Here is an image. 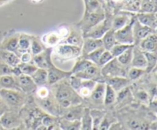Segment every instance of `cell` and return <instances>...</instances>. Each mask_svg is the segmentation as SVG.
Listing matches in <instances>:
<instances>
[{
    "mask_svg": "<svg viewBox=\"0 0 157 130\" xmlns=\"http://www.w3.org/2000/svg\"><path fill=\"white\" fill-rule=\"evenodd\" d=\"M52 86V93L59 105L60 110L81 104L84 100L69 82V78L62 80Z\"/></svg>",
    "mask_w": 157,
    "mask_h": 130,
    "instance_id": "cell-1",
    "label": "cell"
},
{
    "mask_svg": "<svg viewBox=\"0 0 157 130\" xmlns=\"http://www.w3.org/2000/svg\"><path fill=\"white\" fill-rule=\"evenodd\" d=\"M0 96L7 105L9 110L19 113L29 99V95L21 90L0 89Z\"/></svg>",
    "mask_w": 157,
    "mask_h": 130,
    "instance_id": "cell-2",
    "label": "cell"
},
{
    "mask_svg": "<svg viewBox=\"0 0 157 130\" xmlns=\"http://www.w3.org/2000/svg\"><path fill=\"white\" fill-rule=\"evenodd\" d=\"M0 125L5 129H18L22 128L21 127L26 128L19 113L11 110H6L1 115Z\"/></svg>",
    "mask_w": 157,
    "mask_h": 130,
    "instance_id": "cell-3",
    "label": "cell"
},
{
    "mask_svg": "<svg viewBox=\"0 0 157 130\" xmlns=\"http://www.w3.org/2000/svg\"><path fill=\"white\" fill-rule=\"evenodd\" d=\"M105 18V14L101 10L84 14L83 18L78 23L77 26L79 28L83 35H84L90 28H92L95 25H97L98 23L102 21Z\"/></svg>",
    "mask_w": 157,
    "mask_h": 130,
    "instance_id": "cell-4",
    "label": "cell"
},
{
    "mask_svg": "<svg viewBox=\"0 0 157 130\" xmlns=\"http://www.w3.org/2000/svg\"><path fill=\"white\" fill-rule=\"evenodd\" d=\"M101 71L104 78L116 76H127V67L122 65L116 58H113L111 61L103 66Z\"/></svg>",
    "mask_w": 157,
    "mask_h": 130,
    "instance_id": "cell-5",
    "label": "cell"
},
{
    "mask_svg": "<svg viewBox=\"0 0 157 130\" xmlns=\"http://www.w3.org/2000/svg\"><path fill=\"white\" fill-rule=\"evenodd\" d=\"M136 19V15L132 16L131 20L127 24H126L122 28L117 31H115L114 35L117 41L120 44H134V38L133 33V24ZM134 45V44H133Z\"/></svg>",
    "mask_w": 157,
    "mask_h": 130,
    "instance_id": "cell-6",
    "label": "cell"
},
{
    "mask_svg": "<svg viewBox=\"0 0 157 130\" xmlns=\"http://www.w3.org/2000/svg\"><path fill=\"white\" fill-rule=\"evenodd\" d=\"M55 53L63 60H70L81 56V47L69 44H60L55 47Z\"/></svg>",
    "mask_w": 157,
    "mask_h": 130,
    "instance_id": "cell-7",
    "label": "cell"
},
{
    "mask_svg": "<svg viewBox=\"0 0 157 130\" xmlns=\"http://www.w3.org/2000/svg\"><path fill=\"white\" fill-rule=\"evenodd\" d=\"M112 18H105L102 21L90 28L87 33L83 35V38H91L101 39L104 34L111 28Z\"/></svg>",
    "mask_w": 157,
    "mask_h": 130,
    "instance_id": "cell-8",
    "label": "cell"
},
{
    "mask_svg": "<svg viewBox=\"0 0 157 130\" xmlns=\"http://www.w3.org/2000/svg\"><path fill=\"white\" fill-rule=\"evenodd\" d=\"M48 72V78H47V84L48 85L52 86L62 80L69 78L71 75V71H65L61 69L58 68L56 66L54 65L53 62L51 63L49 67L47 69Z\"/></svg>",
    "mask_w": 157,
    "mask_h": 130,
    "instance_id": "cell-9",
    "label": "cell"
},
{
    "mask_svg": "<svg viewBox=\"0 0 157 130\" xmlns=\"http://www.w3.org/2000/svg\"><path fill=\"white\" fill-rule=\"evenodd\" d=\"M75 76L83 80H90L96 82H104V77L101 71V67L97 64H92L81 72L75 73Z\"/></svg>",
    "mask_w": 157,
    "mask_h": 130,
    "instance_id": "cell-10",
    "label": "cell"
},
{
    "mask_svg": "<svg viewBox=\"0 0 157 130\" xmlns=\"http://www.w3.org/2000/svg\"><path fill=\"white\" fill-rule=\"evenodd\" d=\"M106 83L105 82H97L94 88L90 93V96L86 99H88L90 102L93 103L97 108L100 109L99 107L104 106V93H105Z\"/></svg>",
    "mask_w": 157,
    "mask_h": 130,
    "instance_id": "cell-11",
    "label": "cell"
},
{
    "mask_svg": "<svg viewBox=\"0 0 157 130\" xmlns=\"http://www.w3.org/2000/svg\"><path fill=\"white\" fill-rule=\"evenodd\" d=\"M84 107L85 106H84L83 103H81L78 104V105L71 106H69L65 109H61L60 110L58 117L71 121L81 120Z\"/></svg>",
    "mask_w": 157,
    "mask_h": 130,
    "instance_id": "cell-12",
    "label": "cell"
},
{
    "mask_svg": "<svg viewBox=\"0 0 157 130\" xmlns=\"http://www.w3.org/2000/svg\"><path fill=\"white\" fill-rule=\"evenodd\" d=\"M153 32H156V31L142 24L140 22L137 21L136 18L133 24V38H134V44H133L135 46H137L139 43L140 42L141 40H143L147 35H149L151 33H153Z\"/></svg>",
    "mask_w": 157,
    "mask_h": 130,
    "instance_id": "cell-13",
    "label": "cell"
},
{
    "mask_svg": "<svg viewBox=\"0 0 157 130\" xmlns=\"http://www.w3.org/2000/svg\"><path fill=\"white\" fill-rule=\"evenodd\" d=\"M17 77H18V85H19L21 91H22L23 93L29 95V96H31V95L35 93L37 88H38V86L36 85L32 76L21 73Z\"/></svg>",
    "mask_w": 157,
    "mask_h": 130,
    "instance_id": "cell-14",
    "label": "cell"
},
{
    "mask_svg": "<svg viewBox=\"0 0 157 130\" xmlns=\"http://www.w3.org/2000/svg\"><path fill=\"white\" fill-rule=\"evenodd\" d=\"M51 54H52V49L45 48L41 53L34 55L32 58V63L38 68L47 70L51 63H52Z\"/></svg>",
    "mask_w": 157,
    "mask_h": 130,
    "instance_id": "cell-15",
    "label": "cell"
},
{
    "mask_svg": "<svg viewBox=\"0 0 157 130\" xmlns=\"http://www.w3.org/2000/svg\"><path fill=\"white\" fill-rule=\"evenodd\" d=\"M104 82L110 85L116 93H118L125 87H129L132 81L127 76H110L104 78Z\"/></svg>",
    "mask_w": 157,
    "mask_h": 130,
    "instance_id": "cell-16",
    "label": "cell"
},
{
    "mask_svg": "<svg viewBox=\"0 0 157 130\" xmlns=\"http://www.w3.org/2000/svg\"><path fill=\"white\" fill-rule=\"evenodd\" d=\"M138 47L144 52H153L156 53L157 37L156 32L150 34L145 38L141 40L138 44Z\"/></svg>",
    "mask_w": 157,
    "mask_h": 130,
    "instance_id": "cell-17",
    "label": "cell"
},
{
    "mask_svg": "<svg viewBox=\"0 0 157 130\" xmlns=\"http://www.w3.org/2000/svg\"><path fill=\"white\" fill-rule=\"evenodd\" d=\"M103 47L102 40L91 38H84L81 46V56H85L93 50Z\"/></svg>",
    "mask_w": 157,
    "mask_h": 130,
    "instance_id": "cell-18",
    "label": "cell"
},
{
    "mask_svg": "<svg viewBox=\"0 0 157 130\" xmlns=\"http://www.w3.org/2000/svg\"><path fill=\"white\" fill-rule=\"evenodd\" d=\"M139 22L156 31V12H139L136 15Z\"/></svg>",
    "mask_w": 157,
    "mask_h": 130,
    "instance_id": "cell-19",
    "label": "cell"
},
{
    "mask_svg": "<svg viewBox=\"0 0 157 130\" xmlns=\"http://www.w3.org/2000/svg\"><path fill=\"white\" fill-rule=\"evenodd\" d=\"M130 65L141 69H146L147 67V58L145 54L138 46H133V58Z\"/></svg>",
    "mask_w": 157,
    "mask_h": 130,
    "instance_id": "cell-20",
    "label": "cell"
},
{
    "mask_svg": "<svg viewBox=\"0 0 157 130\" xmlns=\"http://www.w3.org/2000/svg\"><path fill=\"white\" fill-rule=\"evenodd\" d=\"M0 89L9 90H20L18 77L13 74H6L0 76Z\"/></svg>",
    "mask_w": 157,
    "mask_h": 130,
    "instance_id": "cell-21",
    "label": "cell"
},
{
    "mask_svg": "<svg viewBox=\"0 0 157 130\" xmlns=\"http://www.w3.org/2000/svg\"><path fill=\"white\" fill-rule=\"evenodd\" d=\"M19 35V33H13L6 37L2 44V50H9L17 54Z\"/></svg>",
    "mask_w": 157,
    "mask_h": 130,
    "instance_id": "cell-22",
    "label": "cell"
},
{
    "mask_svg": "<svg viewBox=\"0 0 157 130\" xmlns=\"http://www.w3.org/2000/svg\"><path fill=\"white\" fill-rule=\"evenodd\" d=\"M132 16H130V15L126 13H119L117 15H115L113 18H112L111 29L115 32V31H117L119 29L122 28L123 27H124L126 24H127L130 22Z\"/></svg>",
    "mask_w": 157,
    "mask_h": 130,
    "instance_id": "cell-23",
    "label": "cell"
},
{
    "mask_svg": "<svg viewBox=\"0 0 157 130\" xmlns=\"http://www.w3.org/2000/svg\"><path fill=\"white\" fill-rule=\"evenodd\" d=\"M0 59L11 67H15L21 62V60L17 54L6 50H0Z\"/></svg>",
    "mask_w": 157,
    "mask_h": 130,
    "instance_id": "cell-24",
    "label": "cell"
},
{
    "mask_svg": "<svg viewBox=\"0 0 157 130\" xmlns=\"http://www.w3.org/2000/svg\"><path fill=\"white\" fill-rule=\"evenodd\" d=\"M83 40H84L83 34L81 31L80 30V28L78 31L73 29V30H71L70 34L67 35V36L66 37L65 40H64V43L81 47L83 44Z\"/></svg>",
    "mask_w": 157,
    "mask_h": 130,
    "instance_id": "cell-25",
    "label": "cell"
},
{
    "mask_svg": "<svg viewBox=\"0 0 157 130\" xmlns=\"http://www.w3.org/2000/svg\"><path fill=\"white\" fill-rule=\"evenodd\" d=\"M31 36L32 35H29L27 34H20L19 35L18 43V52H17V55L18 56V58L21 54L30 51Z\"/></svg>",
    "mask_w": 157,
    "mask_h": 130,
    "instance_id": "cell-26",
    "label": "cell"
},
{
    "mask_svg": "<svg viewBox=\"0 0 157 130\" xmlns=\"http://www.w3.org/2000/svg\"><path fill=\"white\" fill-rule=\"evenodd\" d=\"M32 78L36 85L38 87L40 86L48 85L47 84V78H48V72L46 69L42 68H37V70L31 75Z\"/></svg>",
    "mask_w": 157,
    "mask_h": 130,
    "instance_id": "cell-27",
    "label": "cell"
},
{
    "mask_svg": "<svg viewBox=\"0 0 157 130\" xmlns=\"http://www.w3.org/2000/svg\"><path fill=\"white\" fill-rule=\"evenodd\" d=\"M101 40H102L103 47L105 50H110L115 44L118 43L115 38L114 31L112 30L111 28L104 34V36L101 38Z\"/></svg>",
    "mask_w": 157,
    "mask_h": 130,
    "instance_id": "cell-28",
    "label": "cell"
},
{
    "mask_svg": "<svg viewBox=\"0 0 157 130\" xmlns=\"http://www.w3.org/2000/svg\"><path fill=\"white\" fill-rule=\"evenodd\" d=\"M90 110V109L88 107H84L81 118V129L91 130L93 128V122Z\"/></svg>",
    "mask_w": 157,
    "mask_h": 130,
    "instance_id": "cell-29",
    "label": "cell"
},
{
    "mask_svg": "<svg viewBox=\"0 0 157 130\" xmlns=\"http://www.w3.org/2000/svg\"><path fill=\"white\" fill-rule=\"evenodd\" d=\"M117 93L110 85L106 84L105 93L104 98V106L110 107L116 102Z\"/></svg>",
    "mask_w": 157,
    "mask_h": 130,
    "instance_id": "cell-30",
    "label": "cell"
},
{
    "mask_svg": "<svg viewBox=\"0 0 157 130\" xmlns=\"http://www.w3.org/2000/svg\"><path fill=\"white\" fill-rule=\"evenodd\" d=\"M60 128L65 130H79L81 129V120H67L58 117Z\"/></svg>",
    "mask_w": 157,
    "mask_h": 130,
    "instance_id": "cell-31",
    "label": "cell"
},
{
    "mask_svg": "<svg viewBox=\"0 0 157 130\" xmlns=\"http://www.w3.org/2000/svg\"><path fill=\"white\" fill-rule=\"evenodd\" d=\"M90 115H91L92 122H93L92 129H99L100 124H101L106 112L101 109H92V110H90Z\"/></svg>",
    "mask_w": 157,
    "mask_h": 130,
    "instance_id": "cell-32",
    "label": "cell"
},
{
    "mask_svg": "<svg viewBox=\"0 0 157 130\" xmlns=\"http://www.w3.org/2000/svg\"><path fill=\"white\" fill-rule=\"evenodd\" d=\"M146 58H147V67H146V73H153L156 67L157 56L156 53L153 52H144Z\"/></svg>",
    "mask_w": 157,
    "mask_h": 130,
    "instance_id": "cell-33",
    "label": "cell"
},
{
    "mask_svg": "<svg viewBox=\"0 0 157 130\" xmlns=\"http://www.w3.org/2000/svg\"><path fill=\"white\" fill-rule=\"evenodd\" d=\"M92 64H94L91 62V61L82 58L81 56H79L78 57V60H77L76 63H75V64L74 65L73 68H72V70H71V74H75V73H78V72L83 71V70H84L86 68L90 67V66L92 65Z\"/></svg>",
    "mask_w": 157,
    "mask_h": 130,
    "instance_id": "cell-34",
    "label": "cell"
},
{
    "mask_svg": "<svg viewBox=\"0 0 157 130\" xmlns=\"http://www.w3.org/2000/svg\"><path fill=\"white\" fill-rule=\"evenodd\" d=\"M133 46H131L129 48H127L125 51L123 52L121 54H120L119 56L117 57V61L121 63L122 65L125 66V67H128L129 65H130L132 61V58H133Z\"/></svg>",
    "mask_w": 157,
    "mask_h": 130,
    "instance_id": "cell-35",
    "label": "cell"
},
{
    "mask_svg": "<svg viewBox=\"0 0 157 130\" xmlns=\"http://www.w3.org/2000/svg\"><path fill=\"white\" fill-rule=\"evenodd\" d=\"M44 49H45V47H44V44L41 42V40L39 39V38L36 36H31L30 51L33 56L41 53Z\"/></svg>",
    "mask_w": 157,
    "mask_h": 130,
    "instance_id": "cell-36",
    "label": "cell"
},
{
    "mask_svg": "<svg viewBox=\"0 0 157 130\" xmlns=\"http://www.w3.org/2000/svg\"><path fill=\"white\" fill-rule=\"evenodd\" d=\"M17 67H18V69H19L21 73L29 75V76H31L37 70V68H38L33 63L26 62H20L17 65Z\"/></svg>",
    "mask_w": 157,
    "mask_h": 130,
    "instance_id": "cell-37",
    "label": "cell"
},
{
    "mask_svg": "<svg viewBox=\"0 0 157 130\" xmlns=\"http://www.w3.org/2000/svg\"><path fill=\"white\" fill-rule=\"evenodd\" d=\"M146 73L145 69L138 68V67H132L130 70L127 71V77L133 82L140 79L142 76Z\"/></svg>",
    "mask_w": 157,
    "mask_h": 130,
    "instance_id": "cell-38",
    "label": "cell"
},
{
    "mask_svg": "<svg viewBox=\"0 0 157 130\" xmlns=\"http://www.w3.org/2000/svg\"><path fill=\"white\" fill-rule=\"evenodd\" d=\"M104 50H105V49L104 48V47H99V48L91 51L90 53L87 54L85 55V56H83V57L81 56V57L85 58V59L88 60V61H91L93 64H97V65H98V61H99L100 57H101V55L102 54V53L104 52Z\"/></svg>",
    "mask_w": 157,
    "mask_h": 130,
    "instance_id": "cell-39",
    "label": "cell"
},
{
    "mask_svg": "<svg viewBox=\"0 0 157 130\" xmlns=\"http://www.w3.org/2000/svg\"><path fill=\"white\" fill-rule=\"evenodd\" d=\"M117 120L116 117H114V116H113L112 114L110 113H105L104 118H103L102 121H101V124H100L99 129H109V127L110 126L113 122H116Z\"/></svg>",
    "mask_w": 157,
    "mask_h": 130,
    "instance_id": "cell-40",
    "label": "cell"
},
{
    "mask_svg": "<svg viewBox=\"0 0 157 130\" xmlns=\"http://www.w3.org/2000/svg\"><path fill=\"white\" fill-rule=\"evenodd\" d=\"M155 0H144L139 12H156Z\"/></svg>",
    "mask_w": 157,
    "mask_h": 130,
    "instance_id": "cell-41",
    "label": "cell"
},
{
    "mask_svg": "<svg viewBox=\"0 0 157 130\" xmlns=\"http://www.w3.org/2000/svg\"><path fill=\"white\" fill-rule=\"evenodd\" d=\"M85 2V13H90V12H96L101 10L100 2L98 0H84Z\"/></svg>",
    "mask_w": 157,
    "mask_h": 130,
    "instance_id": "cell-42",
    "label": "cell"
},
{
    "mask_svg": "<svg viewBox=\"0 0 157 130\" xmlns=\"http://www.w3.org/2000/svg\"><path fill=\"white\" fill-rule=\"evenodd\" d=\"M133 44H120L117 43V44H115L113 47L110 50V53L112 54L113 58H117V57L119 56L120 54L123 53L124 51H125L127 48H129L130 47L133 46Z\"/></svg>",
    "mask_w": 157,
    "mask_h": 130,
    "instance_id": "cell-43",
    "label": "cell"
},
{
    "mask_svg": "<svg viewBox=\"0 0 157 130\" xmlns=\"http://www.w3.org/2000/svg\"><path fill=\"white\" fill-rule=\"evenodd\" d=\"M61 37L59 34L56 33V32H51V33L48 34V35H44L45 39L44 40V43L46 44H48L49 46H54L60 41Z\"/></svg>",
    "mask_w": 157,
    "mask_h": 130,
    "instance_id": "cell-44",
    "label": "cell"
},
{
    "mask_svg": "<svg viewBox=\"0 0 157 130\" xmlns=\"http://www.w3.org/2000/svg\"><path fill=\"white\" fill-rule=\"evenodd\" d=\"M113 58V55H112V54L110 53V50H104V52L102 53V54L100 57L99 61H98V66H99L101 68L103 66H104L106 64H107V63H108L109 61H111Z\"/></svg>",
    "mask_w": 157,
    "mask_h": 130,
    "instance_id": "cell-45",
    "label": "cell"
},
{
    "mask_svg": "<svg viewBox=\"0 0 157 130\" xmlns=\"http://www.w3.org/2000/svg\"><path fill=\"white\" fill-rule=\"evenodd\" d=\"M135 97L140 102H143L144 104H150V98L148 93L145 91V90H137L136 93H135Z\"/></svg>",
    "mask_w": 157,
    "mask_h": 130,
    "instance_id": "cell-46",
    "label": "cell"
},
{
    "mask_svg": "<svg viewBox=\"0 0 157 130\" xmlns=\"http://www.w3.org/2000/svg\"><path fill=\"white\" fill-rule=\"evenodd\" d=\"M6 74H12V67L0 59V76Z\"/></svg>",
    "mask_w": 157,
    "mask_h": 130,
    "instance_id": "cell-47",
    "label": "cell"
},
{
    "mask_svg": "<svg viewBox=\"0 0 157 130\" xmlns=\"http://www.w3.org/2000/svg\"><path fill=\"white\" fill-rule=\"evenodd\" d=\"M124 127L123 125V124L121 123L120 121L117 120L116 122H113V123L110 125V126L109 127V129H111V130H121V129H124Z\"/></svg>",
    "mask_w": 157,
    "mask_h": 130,
    "instance_id": "cell-48",
    "label": "cell"
},
{
    "mask_svg": "<svg viewBox=\"0 0 157 130\" xmlns=\"http://www.w3.org/2000/svg\"><path fill=\"white\" fill-rule=\"evenodd\" d=\"M9 110V108H8L7 105H6V102L3 101V99H2V97L0 96V116H1V115L5 111H6V110Z\"/></svg>",
    "mask_w": 157,
    "mask_h": 130,
    "instance_id": "cell-49",
    "label": "cell"
},
{
    "mask_svg": "<svg viewBox=\"0 0 157 130\" xmlns=\"http://www.w3.org/2000/svg\"><path fill=\"white\" fill-rule=\"evenodd\" d=\"M7 1H9V0H0V3H3L5 2H7Z\"/></svg>",
    "mask_w": 157,
    "mask_h": 130,
    "instance_id": "cell-50",
    "label": "cell"
}]
</instances>
